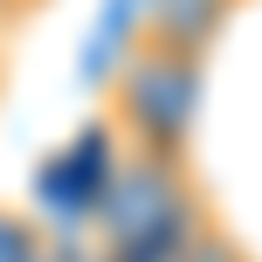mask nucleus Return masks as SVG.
<instances>
[{"label": "nucleus", "mask_w": 262, "mask_h": 262, "mask_svg": "<svg viewBox=\"0 0 262 262\" xmlns=\"http://www.w3.org/2000/svg\"><path fill=\"white\" fill-rule=\"evenodd\" d=\"M172 262H249V255H242V242H235V235H221V228L207 221V228H200V235L186 242Z\"/></svg>", "instance_id": "4"}, {"label": "nucleus", "mask_w": 262, "mask_h": 262, "mask_svg": "<svg viewBox=\"0 0 262 262\" xmlns=\"http://www.w3.org/2000/svg\"><path fill=\"white\" fill-rule=\"evenodd\" d=\"M21 14V0H0V35H7V21Z\"/></svg>", "instance_id": "5"}, {"label": "nucleus", "mask_w": 262, "mask_h": 262, "mask_svg": "<svg viewBox=\"0 0 262 262\" xmlns=\"http://www.w3.org/2000/svg\"><path fill=\"white\" fill-rule=\"evenodd\" d=\"M242 0H145V41H166V49L207 55L221 41V28L235 21Z\"/></svg>", "instance_id": "2"}, {"label": "nucleus", "mask_w": 262, "mask_h": 262, "mask_svg": "<svg viewBox=\"0 0 262 262\" xmlns=\"http://www.w3.org/2000/svg\"><path fill=\"white\" fill-rule=\"evenodd\" d=\"M200 104H207V55L166 49V41H145L104 90L111 131L131 152L180 159V166H186V145L200 131Z\"/></svg>", "instance_id": "1"}, {"label": "nucleus", "mask_w": 262, "mask_h": 262, "mask_svg": "<svg viewBox=\"0 0 262 262\" xmlns=\"http://www.w3.org/2000/svg\"><path fill=\"white\" fill-rule=\"evenodd\" d=\"M0 262H49V228H35L28 214L0 207Z\"/></svg>", "instance_id": "3"}]
</instances>
